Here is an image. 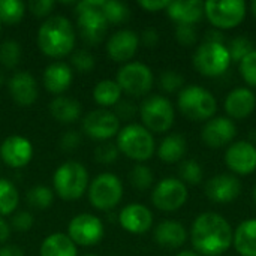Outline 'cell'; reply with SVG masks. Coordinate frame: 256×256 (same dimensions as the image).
I'll return each instance as SVG.
<instances>
[{
    "instance_id": "5b68a950",
    "label": "cell",
    "mask_w": 256,
    "mask_h": 256,
    "mask_svg": "<svg viewBox=\"0 0 256 256\" xmlns=\"http://www.w3.org/2000/svg\"><path fill=\"white\" fill-rule=\"evenodd\" d=\"M102 3L104 0H82L75 6L78 32L87 45L102 42L106 34L108 21L104 15Z\"/></svg>"
},
{
    "instance_id": "7dc6e473",
    "label": "cell",
    "mask_w": 256,
    "mask_h": 256,
    "mask_svg": "<svg viewBox=\"0 0 256 256\" xmlns=\"http://www.w3.org/2000/svg\"><path fill=\"white\" fill-rule=\"evenodd\" d=\"M80 144H81V136H80V134L75 132V130H68V132L62 136V140H60V147H62L64 152H72V150L78 148Z\"/></svg>"
},
{
    "instance_id": "3957f363",
    "label": "cell",
    "mask_w": 256,
    "mask_h": 256,
    "mask_svg": "<svg viewBox=\"0 0 256 256\" xmlns=\"http://www.w3.org/2000/svg\"><path fill=\"white\" fill-rule=\"evenodd\" d=\"M116 146L122 154L138 164L152 159L156 152L153 134L138 123H129L122 128L117 134Z\"/></svg>"
},
{
    "instance_id": "484cf974",
    "label": "cell",
    "mask_w": 256,
    "mask_h": 256,
    "mask_svg": "<svg viewBox=\"0 0 256 256\" xmlns=\"http://www.w3.org/2000/svg\"><path fill=\"white\" fill-rule=\"evenodd\" d=\"M232 246L240 256H256V219H246L236 228Z\"/></svg>"
},
{
    "instance_id": "8992f818",
    "label": "cell",
    "mask_w": 256,
    "mask_h": 256,
    "mask_svg": "<svg viewBox=\"0 0 256 256\" xmlns=\"http://www.w3.org/2000/svg\"><path fill=\"white\" fill-rule=\"evenodd\" d=\"M52 188L63 201L80 200L88 189V172L86 166L76 160L62 164L52 176Z\"/></svg>"
},
{
    "instance_id": "8fae6325",
    "label": "cell",
    "mask_w": 256,
    "mask_h": 256,
    "mask_svg": "<svg viewBox=\"0 0 256 256\" xmlns=\"http://www.w3.org/2000/svg\"><path fill=\"white\" fill-rule=\"evenodd\" d=\"M116 82L122 92L129 96H144L152 90L154 75L147 64L141 62H129L117 70Z\"/></svg>"
},
{
    "instance_id": "bcb514c9",
    "label": "cell",
    "mask_w": 256,
    "mask_h": 256,
    "mask_svg": "<svg viewBox=\"0 0 256 256\" xmlns=\"http://www.w3.org/2000/svg\"><path fill=\"white\" fill-rule=\"evenodd\" d=\"M56 3L52 0H33L28 3V9L34 16H48L52 9H54Z\"/></svg>"
},
{
    "instance_id": "f35d334b",
    "label": "cell",
    "mask_w": 256,
    "mask_h": 256,
    "mask_svg": "<svg viewBox=\"0 0 256 256\" xmlns=\"http://www.w3.org/2000/svg\"><path fill=\"white\" fill-rule=\"evenodd\" d=\"M184 86V78L177 70L166 69L159 75V87L165 93H176Z\"/></svg>"
},
{
    "instance_id": "b9f144b4",
    "label": "cell",
    "mask_w": 256,
    "mask_h": 256,
    "mask_svg": "<svg viewBox=\"0 0 256 256\" xmlns=\"http://www.w3.org/2000/svg\"><path fill=\"white\" fill-rule=\"evenodd\" d=\"M118 154H120V152H118L117 146L112 144V142H108V141L100 142L94 148V159L99 164H104V165H110V164L116 162Z\"/></svg>"
},
{
    "instance_id": "ba28073f",
    "label": "cell",
    "mask_w": 256,
    "mask_h": 256,
    "mask_svg": "<svg viewBox=\"0 0 256 256\" xmlns=\"http://www.w3.org/2000/svg\"><path fill=\"white\" fill-rule=\"evenodd\" d=\"M138 112L142 126L152 134H165L174 126L176 122V111L171 100L160 94L146 98Z\"/></svg>"
},
{
    "instance_id": "7a4b0ae2",
    "label": "cell",
    "mask_w": 256,
    "mask_h": 256,
    "mask_svg": "<svg viewBox=\"0 0 256 256\" xmlns=\"http://www.w3.org/2000/svg\"><path fill=\"white\" fill-rule=\"evenodd\" d=\"M38 46L51 58H62L72 54L76 34L72 22L63 15L48 16L38 30Z\"/></svg>"
},
{
    "instance_id": "c3c4849f",
    "label": "cell",
    "mask_w": 256,
    "mask_h": 256,
    "mask_svg": "<svg viewBox=\"0 0 256 256\" xmlns=\"http://www.w3.org/2000/svg\"><path fill=\"white\" fill-rule=\"evenodd\" d=\"M138 4L147 12H159V10H166L170 2L168 0H140Z\"/></svg>"
},
{
    "instance_id": "f907efd6",
    "label": "cell",
    "mask_w": 256,
    "mask_h": 256,
    "mask_svg": "<svg viewBox=\"0 0 256 256\" xmlns=\"http://www.w3.org/2000/svg\"><path fill=\"white\" fill-rule=\"evenodd\" d=\"M0 256H26L22 249L15 244H6L0 248Z\"/></svg>"
},
{
    "instance_id": "7bdbcfd3",
    "label": "cell",
    "mask_w": 256,
    "mask_h": 256,
    "mask_svg": "<svg viewBox=\"0 0 256 256\" xmlns=\"http://www.w3.org/2000/svg\"><path fill=\"white\" fill-rule=\"evenodd\" d=\"M176 39L183 46H194L198 42V32L195 26H176Z\"/></svg>"
},
{
    "instance_id": "ffe728a7",
    "label": "cell",
    "mask_w": 256,
    "mask_h": 256,
    "mask_svg": "<svg viewBox=\"0 0 256 256\" xmlns=\"http://www.w3.org/2000/svg\"><path fill=\"white\" fill-rule=\"evenodd\" d=\"M118 222L126 232L141 236L150 231V228L153 226V213L147 206L132 202L122 208L118 214Z\"/></svg>"
},
{
    "instance_id": "d6986e66",
    "label": "cell",
    "mask_w": 256,
    "mask_h": 256,
    "mask_svg": "<svg viewBox=\"0 0 256 256\" xmlns=\"http://www.w3.org/2000/svg\"><path fill=\"white\" fill-rule=\"evenodd\" d=\"M140 46V36L129 28H123L110 36L106 42V52L116 63H129Z\"/></svg>"
},
{
    "instance_id": "30bf717a",
    "label": "cell",
    "mask_w": 256,
    "mask_h": 256,
    "mask_svg": "<svg viewBox=\"0 0 256 256\" xmlns=\"http://www.w3.org/2000/svg\"><path fill=\"white\" fill-rule=\"evenodd\" d=\"M248 6L243 0H208L204 2V15L216 30L238 27L246 18Z\"/></svg>"
},
{
    "instance_id": "5bb4252c",
    "label": "cell",
    "mask_w": 256,
    "mask_h": 256,
    "mask_svg": "<svg viewBox=\"0 0 256 256\" xmlns=\"http://www.w3.org/2000/svg\"><path fill=\"white\" fill-rule=\"evenodd\" d=\"M82 130L88 138L105 142L112 136H117L120 132V120L114 111L98 108L86 114L82 118Z\"/></svg>"
},
{
    "instance_id": "ab89813d",
    "label": "cell",
    "mask_w": 256,
    "mask_h": 256,
    "mask_svg": "<svg viewBox=\"0 0 256 256\" xmlns=\"http://www.w3.org/2000/svg\"><path fill=\"white\" fill-rule=\"evenodd\" d=\"M238 72L249 87L256 88V50L238 63Z\"/></svg>"
},
{
    "instance_id": "681fc988",
    "label": "cell",
    "mask_w": 256,
    "mask_h": 256,
    "mask_svg": "<svg viewBox=\"0 0 256 256\" xmlns=\"http://www.w3.org/2000/svg\"><path fill=\"white\" fill-rule=\"evenodd\" d=\"M140 40H141L146 46L153 48V46H156V45L159 44V33H158V30H156V28L148 27V28H146V30L141 33Z\"/></svg>"
},
{
    "instance_id": "e0dca14e",
    "label": "cell",
    "mask_w": 256,
    "mask_h": 256,
    "mask_svg": "<svg viewBox=\"0 0 256 256\" xmlns=\"http://www.w3.org/2000/svg\"><path fill=\"white\" fill-rule=\"evenodd\" d=\"M242 189V182L234 174H218L204 186L206 196L214 204H230L236 201Z\"/></svg>"
},
{
    "instance_id": "f1b7e54d",
    "label": "cell",
    "mask_w": 256,
    "mask_h": 256,
    "mask_svg": "<svg viewBox=\"0 0 256 256\" xmlns=\"http://www.w3.org/2000/svg\"><path fill=\"white\" fill-rule=\"evenodd\" d=\"M39 254L40 256H78V249L68 234L54 232L44 238Z\"/></svg>"
},
{
    "instance_id": "9f6ffc18",
    "label": "cell",
    "mask_w": 256,
    "mask_h": 256,
    "mask_svg": "<svg viewBox=\"0 0 256 256\" xmlns=\"http://www.w3.org/2000/svg\"><path fill=\"white\" fill-rule=\"evenodd\" d=\"M252 198H254V202H255L256 206V184L255 188H254V190H252Z\"/></svg>"
},
{
    "instance_id": "7c38bea8",
    "label": "cell",
    "mask_w": 256,
    "mask_h": 256,
    "mask_svg": "<svg viewBox=\"0 0 256 256\" xmlns=\"http://www.w3.org/2000/svg\"><path fill=\"white\" fill-rule=\"evenodd\" d=\"M189 200L188 186L174 177L162 178L152 192V202L153 206L165 213H172L180 210Z\"/></svg>"
},
{
    "instance_id": "8d00e7d4",
    "label": "cell",
    "mask_w": 256,
    "mask_h": 256,
    "mask_svg": "<svg viewBox=\"0 0 256 256\" xmlns=\"http://www.w3.org/2000/svg\"><path fill=\"white\" fill-rule=\"evenodd\" d=\"M21 60V45L16 40L8 39L0 44V63L8 68L14 69Z\"/></svg>"
},
{
    "instance_id": "f5cc1de1",
    "label": "cell",
    "mask_w": 256,
    "mask_h": 256,
    "mask_svg": "<svg viewBox=\"0 0 256 256\" xmlns=\"http://www.w3.org/2000/svg\"><path fill=\"white\" fill-rule=\"evenodd\" d=\"M224 33L220 30L212 28L206 33V42H222L224 44Z\"/></svg>"
},
{
    "instance_id": "6da1fadb",
    "label": "cell",
    "mask_w": 256,
    "mask_h": 256,
    "mask_svg": "<svg viewBox=\"0 0 256 256\" xmlns=\"http://www.w3.org/2000/svg\"><path fill=\"white\" fill-rule=\"evenodd\" d=\"M190 242L198 255L222 256L232 246L234 230L222 214L204 212L192 222Z\"/></svg>"
},
{
    "instance_id": "44dd1931",
    "label": "cell",
    "mask_w": 256,
    "mask_h": 256,
    "mask_svg": "<svg viewBox=\"0 0 256 256\" xmlns=\"http://www.w3.org/2000/svg\"><path fill=\"white\" fill-rule=\"evenodd\" d=\"M224 106L232 122L244 120L255 111L256 94L249 87H237L226 94Z\"/></svg>"
},
{
    "instance_id": "f546056e",
    "label": "cell",
    "mask_w": 256,
    "mask_h": 256,
    "mask_svg": "<svg viewBox=\"0 0 256 256\" xmlns=\"http://www.w3.org/2000/svg\"><path fill=\"white\" fill-rule=\"evenodd\" d=\"M122 93L116 80H102L93 87V100L104 108L116 106L122 100Z\"/></svg>"
},
{
    "instance_id": "74e56055",
    "label": "cell",
    "mask_w": 256,
    "mask_h": 256,
    "mask_svg": "<svg viewBox=\"0 0 256 256\" xmlns=\"http://www.w3.org/2000/svg\"><path fill=\"white\" fill-rule=\"evenodd\" d=\"M254 50L255 48H254L252 40L248 36H243V34L234 38L230 42V45H228V51H230V56H231V62H236V63H240Z\"/></svg>"
},
{
    "instance_id": "7402d4cb",
    "label": "cell",
    "mask_w": 256,
    "mask_h": 256,
    "mask_svg": "<svg viewBox=\"0 0 256 256\" xmlns=\"http://www.w3.org/2000/svg\"><path fill=\"white\" fill-rule=\"evenodd\" d=\"M9 94L21 106H30L38 99V84L34 76L27 70L15 72L8 82Z\"/></svg>"
},
{
    "instance_id": "60d3db41",
    "label": "cell",
    "mask_w": 256,
    "mask_h": 256,
    "mask_svg": "<svg viewBox=\"0 0 256 256\" xmlns=\"http://www.w3.org/2000/svg\"><path fill=\"white\" fill-rule=\"evenodd\" d=\"M94 57L93 54L86 50V48H81V50H76L72 52V57H70V64L81 74H87L90 72L93 68H94Z\"/></svg>"
},
{
    "instance_id": "4316f807",
    "label": "cell",
    "mask_w": 256,
    "mask_h": 256,
    "mask_svg": "<svg viewBox=\"0 0 256 256\" xmlns=\"http://www.w3.org/2000/svg\"><path fill=\"white\" fill-rule=\"evenodd\" d=\"M50 112L54 120L64 124H70L80 120L82 110L81 104L76 99L68 96H56L50 104Z\"/></svg>"
},
{
    "instance_id": "db71d44e",
    "label": "cell",
    "mask_w": 256,
    "mask_h": 256,
    "mask_svg": "<svg viewBox=\"0 0 256 256\" xmlns=\"http://www.w3.org/2000/svg\"><path fill=\"white\" fill-rule=\"evenodd\" d=\"M176 256H201L198 255L196 252H194V250H183V252H178Z\"/></svg>"
},
{
    "instance_id": "603a6c76",
    "label": "cell",
    "mask_w": 256,
    "mask_h": 256,
    "mask_svg": "<svg viewBox=\"0 0 256 256\" xmlns=\"http://www.w3.org/2000/svg\"><path fill=\"white\" fill-rule=\"evenodd\" d=\"M42 81L50 93L62 96L74 81L72 68L64 62H52L45 68Z\"/></svg>"
},
{
    "instance_id": "4dcf8cb0",
    "label": "cell",
    "mask_w": 256,
    "mask_h": 256,
    "mask_svg": "<svg viewBox=\"0 0 256 256\" xmlns=\"http://www.w3.org/2000/svg\"><path fill=\"white\" fill-rule=\"evenodd\" d=\"M20 202L18 189L8 178H0V216H10L15 213Z\"/></svg>"
},
{
    "instance_id": "ac0fdd59",
    "label": "cell",
    "mask_w": 256,
    "mask_h": 256,
    "mask_svg": "<svg viewBox=\"0 0 256 256\" xmlns=\"http://www.w3.org/2000/svg\"><path fill=\"white\" fill-rule=\"evenodd\" d=\"M33 158L32 142L21 135H10L0 144V159L10 168H24Z\"/></svg>"
},
{
    "instance_id": "4fadbf2b",
    "label": "cell",
    "mask_w": 256,
    "mask_h": 256,
    "mask_svg": "<svg viewBox=\"0 0 256 256\" xmlns=\"http://www.w3.org/2000/svg\"><path fill=\"white\" fill-rule=\"evenodd\" d=\"M105 236V226L102 220L90 213H81L70 219L68 225V237L76 246H96Z\"/></svg>"
},
{
    "instance_id": "e575fe53",
    "label": "cell",
    "mask_w": 256,
    "mask_h": 256,
    "mask_svg": "<svg viewBox=\"0 0 256 256\" xmlns=\"http://www.w3.org/2000/svg\"><path fill=\"white\" fill-rule=\"evenodd\" d=\"M180 180L188 186H198L204 180V170L200 162L194 159H186L180 164L178 168Z\"/></svg>"
},
{
    "instance_id": "52a82bcc",
    "label": "cell",
    "mask_w": 256,
    "mask_h": 256,
    "mask_svg": "<svg viewBox=\"0 0 256 256\" xmlns=\"http://www.w3.org/2000/svg\"><path fill=\"white\" fill-rule=\"evenodd\" d=\"M194 68L207 78H218L224 75L231 66V56L228 46L222 42H202L194 52Z\"/></svg>"
},
{
    "instance_id": "11a10c76",
    "label": "cell",
    "mask_w": 256,
    "mask_h": 256,
    "mask_svg": "<svg viewBox=\"0 0 256 256\" xmlns=\"http://www.w3.org/2000/svg\"><path fill=\"white\" fill-rule=\"evenodd\" d=\"M250 12H252V15L256 18V0H254V2L250 3Z\"/></svg>"
},
{
    "instance_id": "836d02e7",
    "label": "cell",
    "mask_w": 256,
    "mask_h": 256,
    "mask_svg": "<svg viewBox=\"0 0 256 256\" xmlns=\"http://www.w3.org/2000/svg\"><path fill=\"white\" fill-rule=\"evenodd\" d=\"M27 202L28 206H32L33 208L38 210H46L52 206L54 202V190L50 189L48 186L44 184H38L33 186L28 192H27Z\"/></svg>"
},
{
    "instance_id": "d4e9b609",
    "label": "cell",
    "mask_w": 256,
    "mask_h": 256,
    "mask_svg": "<svg viewBox=\"0 0 256 256\" xmlns=\"http://www.w3.org/2000/svg\"><path fill=\"white\" fill-rule=\"evenodd\" d=\"M166 14L177 26H194L204 16V2H170Z\"/></svg>"
},
{
    "instance_id": "9c48e42d",
    "label": "cell",
    "mask_w": 256,
    "mask_h": 256,
    "mask_svg": "<svg viewBox=\"0 0 256 256\" xmlns=\"http://www.w3.org/2000/svg\"><path fill=\"white\" fill-rule=\"evenodd\" d=\"M88 201L100 212L116 208L123 198V183L112 172H102L88 183Z\"/></svg>"
},
{
    "instance_id": "6f0895ef",
    "label": "cell",
    "mask_w": 256,
    "mask_h": 256,
    "mask_svg": "<svg viewBox=\"0 0 256 256\" xmlns=\"http://www.w3.org/2000/svg\"><path fill=\"white\" fill-rule=\"evenodd\" d=\"M84 256H98V255H94V254H87V255H84Z\"/></svg>"
},
{
    "instance_id": "816d5d0a",
    "label": "cell",
    "mask_w": 256,
    "mask_h": 256,
    "mask_svg": "<svg viewBox=\"0 0 256 256\" xmlns=\"http://www.w3.org/2000/svg\"><path fill=\"white\" fill-rule=\"evenodd\" d=\"M10 236V225L0 216V244L6 243Z\"/></svg>"
},
{
    "instance_id": "d590c367",
    "label": "cell",
    "mask_w": 256,
    "mask_h": 256,
    "mask_svg": "<svg viewBox=\"0 0 256 256\" xmlns=\"http://www.w3.org/2000/svg\"><path fill=\"white\" fill-rule=\"evenodd\" d=\"M129 183L136 190H147L154 183L153 171L144 164H136L129 172Z\"/></svg>"
},
{
    "instance_id": "2e32d148",
    "label": "cell",
    "mask_w": 256,
    "mask_h": 256,
    "mask_svg": "<svg viewBox=\"0 0 256 256\" xmlns=\"http://www.w3.org/2000/svg\"><path fill=\"white\" fill-rule=\"evenodd\" d=\"M237 136V126L236 123L224 116L213 117L206 122L201 130L202 142L210 148H222L234 142Z\"/></svg>"
},
{
    "instance_id": "680465c9",
    "label": "cell",
    "mask_w": 256,
    "mask_h": 256,
    "mask_svg": "<svg viewBox=\"0 0 256 256\" xmlns=\"http://www.w3.org/2000/svg\"><path fill=\"white\" fill-rule=\"evenodd\" d=\"M0 32H2V24H0Z\"/></svg>"
},
{
    "instance_id": "9a60e30c",
    "label": "cell",
    "mask_w": 256,
    "mask_h": 256,
    "mask_svg": "<svg viewBox=\"0 0 256 256\" xmlns=\"http://www.w3.org/2000/svg\"><path fill=\"white\" fill-rule=\"evenodd\" d=\"M225 165L234 176H249L256 171V146L249 141H236L225 152Z\"/></svg>"
},
{
    "instance_id": "cb8c5ba5",
    "label": "cell",
    "mask_w": 256,
    "mask_h": 256,
    "mask_svg": "<svg viewBox=\"0 0 256 256\" xmlns=\"http://www.w3.org/2000/svg\"><path fill=\"white\" fill-rule=\"evenodd\" d=\"M153 238L165 249H178L186 243L188 231L184 225L177 220H164L154 228Z\"/></svg>"
},
{
    "instance_id": "277c9868",
    "label": "cell",
    "mask_w": 256,
    "mask_h": 256,
    "mask_svg": "<svg viewBox=\"0 0 256 256\" xmlns=\"http://www.w3.org/2000/svg\"><path fill=\"white\" fill-rule=\"evenodd\" d=\"M177 106L190 122H208L218 111L214 94L201 86H186L178 92Z\"/></svg>"
},
{
    "instance_id": "1f68e13d",
    "label": "cell",
    "mask_w": 256,
    "mask_h": 256,
    "mask_svg": "<svg viewBox=\"0 0 256 256\" xmlns=\"http://www.w3.org/2000/svg\"><path fill=\"white\" fill-rule=\"evenodd\" d=\"M24 3L20 0H0V22L16 26L24 18Z\"/></svg>"
},
{
    "instance_id": "d6a6232c",
    "label": "cell",
    "mask_w": 256,
    "mask_h": 256,
    "mask_svg": "<svg viewBox=\"0 0 256 256\" xmlns=\"http://www.w3.org/2000/svg\"><path fill=\"white\" fill-rule=\"evenodd\" d=\"M104 15L108 21V24H122L129 20L130 16V9L128 8L126 3L117 2V0H104L102 3Z\"/></svg>"
},
{
    "instance_id": "f6af8a7d",
    "label": "cell",
    "mask_w": 256,
    "mask_h": 256,
    "mask_svg": "<svg viewBox=\"0 0 256 256\" xmlns=\"http://www.w3.org/2000/svg\"><path fill=\"white\" fill-rule=\"evenodd\" d=\"M140 108L130 102V100H120L116 106H114V114L117 116V118L122 120H132L136 114H138Z\"/></svg>"
},
{
    "instance_id": "83f0119b",
    "label": "cell",
    "mask_w": 256,
    "mask_h": 256,
    "mask_svg": "<svg viewBox=\"0 0 256 256\" xmlns=\"http://www.w3.org/2000/svg\"><path fill=\"white\" fill-rule=\"evenodd\" d=\"M186 152H188V141L180 134L166 135L158 147V156L165 164L180 162L184 158Z\"/></svg>"
},
{
    "instance_id": "ee69618b",
    "label": "cell",
    "mask_w": 256,
    "mask_h": 256,
    "mask_svg": "<svg viewBox=\"0 0 256 256\" xmlns=\"http://www.w3.org/2000/svg\"><path fill=\"white\" fill-rule=\"evenodd\" d=\"M34 224V218L32 213L28 212H16L12 214V222H10V228L18 231V232H27L32 230Z\"/></svg>"
}]
</instances>
